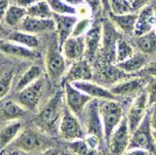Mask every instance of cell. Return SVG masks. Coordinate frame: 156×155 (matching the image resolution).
Returning a JSON list of instances; mask_svg holds the SVG:
<instances>
[{
  "instance_id": "obj_1",
  "label": "cell",
  "mask_w": 156,
  "mask_h": 155,
  "mask_svg": "<svg viewBox=\"0 0 156 155\" xmlns=\"http://www.w3.org/2000/svg\"><path fill=\"white\" fill-rule=\"evenodd\" d=\"M65 109L64 91H58L47 102L35 117V125L46 134L58 133V126Z\"/></svg>"
},
{
  "instance_id": "obj_2",
  "label": "cell",
  "mask_w": 156,
  "mask_h": 155,
  "mask_svg": "<svg viewBox=\"0 0 156 155\" xmlns=\"http://www.w3.org/2000/svg\"><path fill=\"white\" fill-rule=\"evenodd\" d=\"M99 111L104 127L105 141L108 142L112 133L125 118L124 107L118 99L99 100Z\"/></svg>"
},
{
  "instance_id": "obj_3",
  "label": "cell",
  "mask_w": 156,
  "mask_h": 155,
  "mask_svg": "<svg viewBox=\"0 0 156 155\" xmlns=\"http://www.w3.org/2000/svg\"><path fill=\"white\" fill-rule=\"evenodd\" d=\"M103 23V40L100 48V57L103 59V64L115 63V49L118 40L122 36L117 27L110 19L105 20Z\"/></svg>"
},
{
  "instance_id": "obj_4",
  "label": "cell",
  "mask_w": 156,
  "mask_h": 155,
  "mask_svg": "<svg viewBox=\"0 0 156 155\" xmlns=\"http://www.w3.org/2000/svg\"><path fill=\"white\" fill-rule=\"evenodd\" d=\"M82 124L84 126L86 135H93L98 138L100 141L105 140L104 138V127L99 111V100L92 99L86 105L83 114L80 117Z\"/></svg>"
},
{
  "instance_id": "obj_5",
  "label": "cell",
  "mask_w": 156,
  "mask_h": 155,
  "mask_svg": "<svg viewBox=\"0 0 156 155\" xmlns=\"http://www.w3.org/2000/svg\"><path fill=\"white\" fill-rule=\"evenodd\" d=\"M58 134L61 135V138H63L68 142L79 140L86 136V132L82 124V120L79 119V117L72 113L66 106H65L61 123H59Z\"/></svg>"
},
{
  "instance_id": "obj_6",
  "label": "cell",
  "mask_w": 156,
  "mask_h": 155,
  "mask_svg": "<svg viewBox=\"0 0 156 155\" xmlns=\"http://www.w3.org/2000/svg\"><path fill=\"white\" fill-rule=\"evenodd\" d=\"M132 148L146 149L156 155V142L153 135V127L150 124L149 112L143 119L142 123L139 125V127L134 132H132L128 149Z\"/></svg>"
},
{
  "instance_id": "obj_7",
  "label": "cell",
  "mask_w": 156,
  "mask_h": 155,
  "mask_svg": "<svg viewBox=\"0 0 156 155\" xmlns=\"http://www.w3.org/2000/svg\"><path fill=\"white\" fill-rule=\"evenodd\" d=\"M147 83H148V77L135 75V76H132L127 79L119 82L117 84L112 85L108 89L117 99L118 98H133L134 99L146 90Z\"/></svg>"
},
{
  "instance_id": "obj_8",
  "label": "cell",
  "mask_w": 156,
  "mask_h": 155,
  "mask_svg": "<svg viewBox=\"0 0 156 155\" xmlns=\"http://www.w3.org/2000/svg\"><path fill=\"white\" fill-rule=\"evenodd\" d=\"M15 148L20 149L26 153L37 152V150H46L47 139L43 132L36 131V129H25L21 131L19 136L13 142Z\"/></svg>"
},
{
  "instance_id": "obj_9",
  "label": "cell",
  "mask_w": 156,
  "mask_h": 155,
  "mask_svg": "<svg viewBox=\"0 0 156 155\" xmlns=\"http://www.w3.org/2000/svg\"><path fill=\"white\" fill-rule=\"evenodd\" d=\"M150 109L149 100L147 91L144 90L142 93H140L137 97L133 99L132 104L129 105V109L126 113V119L129 126L130 132H134L139 127V125L142 123L143 119L148 114Z\"/></svg>"
},
{
  "instance_id": "obj_10",
  "label": "cell",
  "mask_w": 156,
  "mask_h": 155,
  "mask_svg": "<svg viewBox=\"0 0 156 155\" xmlns=\"http://www.w3.org/2000/svg\"><path fill=\"white\" fill-rule=\"evenodd\" d=\"M43 90H44V81L41 78L35 83L28 85L23 90L16 92L15 102H18L27 111H36L39 109Z\"/></svg>"
},
{
  "instance_id": "obj_11",
  "label": "cell",
  "mask_w": 156,
  "mask_h": 155,
  "mask_svg": "<svg viewBox=\"0 0 156 155\" xmlns=\"http://www.w3.org/2000/svg\"><path fill=\"white\" fill-rule=\"evenodd\" d=\"M63 91H64L65 106L80 119L86 105L91 102L92 98L68 82L63 83Z\"/></svg>"
},
{
  "instance_id": "obj_12",
  "label": "cell",
  "mask_w": 156,
  "mask_h": 155,
  "mask_svg": "<svg viewBox=\"0 0 156 155\" xmlns=\"http://www.w3.org/2000/svg\"><path fill=\"white\" fill-rule=\"evenodd\" d=\"M44 68L48 77L51 81H57L66 74V59L62 54L61 48H49L44 59Z\"/></svg>"
},
{
  "instance_id": "obj_13",
  "label": "cell",
  "mask_w": 156,
  "mask_h": 155,
  "mask_svg": "<svg viewBox=\"0 0 156 155\" xmlns=\"http://www.w3.org/2000/svg\"><path fill=\"white\" fill-rule=\"evenodd\" d=\"M130 135L132 132L129 129L127 119L125 117L122 121L119 124L114 132L112 133L110 140H108V148L111 155H122L129 147Z\"/></svg>"
},
{
  "instance_id": "obj_14",
  "label": "cell",
  "mask_w": 156,
  "mask_h": 155,
  "mask_svg": "<svg viewBox=\"0 0 156 155\" xmlns=\"http://www.w3.org/2000/svg\"><path fill=\"white\" fill-rule=\"evenodd\" d=\"M85 39V57L89 61H92L97 57L101 48L103 40V23L94 22L91 28L84 35Z\"/></svg>"
},
{
  "instance_id": "obj_15",
  "label": "cell",
  "mask_w": 156,
  "mask_h": 155,
  "mask_svg": "<svg viewBox=\"0 0 156 155\" xmlns=\"http://www.w3.org/2000/svg\"><path fill=\"white\" fill-rule=\"evenodd\" d=\"M156 26V11L153 5H147L137 11V19L135 23L134 36H141L147 33L153 32Z\"/></svg>"
},
{
  "instance_id": "obj_16",
  "label": "cell",
  "mask_w": 156,
  "mask_h": 155,
  "mask_svg": "<svg viewBox=\"0 0 156 155\" xmlns=\"http://www.w3.org/2000/svg\"><path fill=\"white\" fill-rule=\"evenodd\" d=\"M92 78H93V69L90 64V61L86 58H83V59H79V61H76L72 63L69 70L65 74L63 83L92 81Z\"/></svg>"
},
{
  "instance_id": "obj_17",
  "label": "cell",
  "mask_w": 156,
  "mask_h": 155,
  "mask_svg": "<svg viewBox=\"0 0 156 155\" xmlns=\"http://www.w3.org/2000/svg\"><path fill=\"white\" fill-rule=\"evenodd\" d=\"M0 52H2L6 56L27 59V61H34L40 57L39 52L35 49H30L18 43H14L6 39L0 40Z\"/></svg>"
},
{
  "instance_id": "obj_18",
  "label": "cell",
  "mask_w": 156,
  "mask_h": 155,
  "mask_svg": "<svg viewBox=\"0 0 156 155\" xmlns=\"http://www.w3.org/2000/svg\"><path fill=\"white\" fill-rule=\"evenodd\" d=\"M62 54L66 61L76 62L85 57V39L84 36H70L61 45Z\"/></svg>"
},
{
  "instance_id": "obj_19",
  "label": "cell",
  "mask_w": 156,
  "mask_h": 155,
  "mask_svg": "<svg viewBox=\"0 0 156 155\" xmlns=\"http://www.w3.org/2000/svg\"><path fill=\"white\" fill-rule=\"evenodd\" d=\"M52 19L55 21V31L57 32L59 48L66 40L72 35L75 25L78 21L77 15H62V14H54Z\"/></svg>"
},
{
  "instance_id": "obj_20",
  "label": "cell",
  "mask_w": 156,
  "mask_h": 155,
  "mask_svg": "<svg viewBox=\"0 0 156 155\" xmlns=\"http://www.w3.org/2000/svg\"><path fill=\"white\" fill-rule=\"evenodd\" d=\"M18 29L30 33L34 35H39L41 33L54 32L55 31V21L54 19H41V18L27 15Z\"/></svg>"
},
{
  "instance_id": "obj_21",
  "label": "cell",
  "mask_w": 156,
  "mask_h": 155,
  "mask_svg": "<svg viewBox=\"0 0 156 155\" xmlns=\"http://www.w3.org/2000/svg\"><path fill=\"white\" fill-rule=\"evenodd\" d=\"M101 141L93 135H86L83 139L69 142V149L75 155H100L99 145Z\"/></svg>"
},
{
  "instance_id": "obj_22",
  "label": "cell",
  "mask_w": 156,
  "mask_h": 155,
  "mask_svg": "<svg viewBox=\"0 0 156 155\" xmlns=\"http://www.w3.org/2000/svg\"><path fill=\"white\" fill-rule=\"evenodd\" d=\"M71 84H73V86H76L78 90L83 91L87 96H90L92 99H98V100L117 99L108 88L99 84V83H96V82H92V81L75 82V83H71Z\"/></svg>"
},
{
  "instance_id": "obj_23",
  "label": "cell",
  "mask_w": 156,
  "mask_h": 155,
  "mask_svg": "<svg viewBox=\"0 0 156 155\" xmlns=\"http://www.w3.org/2000/svg\"><path fill=\"white\" fill-rule=\"evenodd\" d=\"M108 19L114 23V26L119 29L126 38H132L134 36V31H135V23L137 19V12L133 13L122 14V15H115V14H108Z\"/></svg>"
},
{
  "instance_id": "obj_24",
  "label": "cell",
  "mask_w": 156,
  "mask_h": 155,
  "mask_svg": "<svg viewBox=\"0 0 156 155\" xmlns=\"http://www.w3.org/2000/svg\"><path fill=\"white\" fill-rule=\"evenodd\" d=\"M135 76V75H129L125 72L122 69H120L115 63H110V64H103L100 68V78L104 81L108 86L117 84L119 82L127 79V78Z\"/></svg>"
},
{
  "instance_id": "obj_25",
  "label": "cell",
  "mask_w": 156,
  "mask_h": 155,
  "mask_svg": "<svg viewBox=\"0 0 156 155\" xmlns=\"http://www.w3.org/2000/svg\"><path fill=\"white\" fill-rule=\"evenodd\" d=\"M148 57H149L148 55H146L141 52H137L128 59L117 63V65L129 75H137V72H142L143 69L150 62Z\"/></svg>"
},
{
  "instance_id": "obj_26",
  "label": "cell",
  "mask_w": 156,
  "mask_h": 155,
  "mask_svg": "<svg viewBox=\"0 0 156 155\" xmlns=\"http://www.w3.org/2000/svg\"><path fill=\"white\" fill-rule=\"evenodd\" d=\"M22 128L20 120H8L0 128V150H4L8 145L13 143L19 136Z\"/></svg>"
},
{
  "instance_id": "obj_27",
  "label": "cell",
  "mask_w": 156,
  "mask_h": 155,
  "mask_svg": "<svg viewBox=\"0 0 156 155\" xmlns=\"http://www.w3.org/2000/svg\"><path fill=\"white\" fill-rule=\"evenodd\" d=\"M27 15V8L20 6L18 4H11L9 7L7 8L6 13L4 15L2 22L8 27L13 28H19L21 22Z\"/></svg>"
},
{
  "instance_id": "obj_28",
  "label": "cell",
  "mask_w": 156,
  "mask_h": 155,
  "mask_svg": "<svg viewBox=\"0 0 156 155\" xmlns=\"http://www.w3.org/2000/svg\"><path fill=\"white\" fill-rule=\"evenodd\" d=\"M6 40L23 45V47H27V48H30V49H37L40 45V40L37 38V35L23 32L20 29H16V31L9 33Z\"/></svg>"
},
{
  "instance_id": "obj_29",
  "label": "cell",
  "mask_w": 156,
  "mask_h": 155,
  "mask_svg": "<svg viewBox=\"0 0 156 155\" xmlns=\"http://www.w3.org/2000/svg\"><path fill=\"white\" fill-rule=\"evenodd\" d=\"M43 76V69L37 64H34L32 67H29L23 75L20 77V79L18 81V83L15 85V91L19 92V91L23 90L25 88H27L28 85L35 83L36 81L41 79Z\"/></svg>"
},
{
  "instance_id": "obj_30",
  "label": "cell",
  "mask_w": 156,
  "mask_h": 155,
  "mask_svg": "<svg viewBox=\"0 0 156 155\" xmlns=\"http://www.w3.org/2000/svg\"><path fill=\"white\" fill-rule=\"evenodd\" d=\"M134 45L139 52H143L146 55L156 54V33L155 31L147 33L141 36L134 38Z\"/></svg>"
},
{
  "instance_id": "obj_31",
  "label": "cell",
  "mask_w": 156,
  "mask_h": 155,
  "mask_svg": "<svg viewBox=\"0 0 156 155\" xmlns=\"http://www.w3.org/2000/svg\"><path fill=\"white\" fill-rule=\"evenodd\" d=\"M135 45L130 42L126 36H121L117 42V49H115V64L124 62L128 59L135 54Z\"/></svg>"
},
{
  "instance_id": "obj_32",
  "label": "cell",
  "mask_w": 156,
  "mask_h": 155,
  "mask_svg": "<svg viewBox=\"0 0 156 155\" xmlns=\"http://www.w3.org/2000/svg\"><path fill=\"white\" fill-rule=\"evenodd\" d=\"M27 14L35 18H41V19H52V15H54L48 0L40 1L37 4L29 6L27 8Z\"/></svg>"
},
{
  "instance_id": "obj_33",
  "label": "cell",
  "mask_w": 156,
  "mask_h": 155,
  "mask_svg": "<svg viewBox=\"0 0 156 155\" xmlns=\"http://www.w3.org/2000/svg\"><path fill=\"white\" fill-rule=\"evenodd\" d=\"M27 112L26 109H23L18 102L9 100L2 107V116L8 120H19V118L23 116Z\"/></svg>"
},
{
  "instance_id": "obj_34",
  "label": "cell",
  "mask_w": 156,
  "mask_h": 155,
  "mask_svg": "<svg viewBox=\"0 0 156 155\" xmlns=\"http://www.w3.org/2000/svg\"><path fill=\"white\" fill-rule=\"evenodd\" d=\"M54 14L62 15H77V7H73L64 0H48Z\"/></svg>"
},
{
  "instance_id": "obj_35",
  "label": "cell",
  "mask_w": 156,
  "mask_h": 155,
  "mask_svg": "<svg viewBox=\"0 0 156 155\" xmlns=\"http://www.w3.org/2000/svg\"><path fill=\"white\" fill-rule=\"evenodd\" d=\"M135 12L133 2L129 0H110V14L122 15Z\"/></svg>"
},
{
  "instance_id": "obj_36",
  "label": "cell",
  "mask_w": 156,
  "mask_h": 155,
  "mask_svg": "<svg viewBox=\"0 0 156 155\" xmlns=\"http://www.w3.org/2000/svg\"><path fill=\"white\" fill-rule=\"evenodd\" d=\"M14 74L12 71H7L6 74L0 76V99L5 98L8 95L12 88V82H13Z\"/></svg>"
},
{
  "instance_id": "obj_37",
  "label": "cell",
  "mask_w": 156,
  "mask_h": 155,
  "mask_svg": "<svg viewBox=\"0 0 156 155\" xmlns=\"http://www.w3.org/2000/svg\"><path fill=\"white\" fill-rule=\"evenodd\" d=\"M92 20L90 18H78V21L75 25L71 36H84L92 26Z\"/></svg>"
},
{
  "instance_id": "obj_38",
  "label": "cell",
  "mask_w": 156,
  "mask_h": 155,
  "mask_svg": "<svg viewBox=\"0 0 156 155\" xmlns=\"http://www.w3.org/2000/svg\"><path fill=\"white\" fill-rule=\"evenodd\" d=\"M146 91H147V95H148L149 105L150 106L156 105V78H149L148 79Z\"/></svg>"
},
{
  "instance_id": "obj_39",
  "label": "cell",
  "mask_w": 156,
  "mask_h": 155,
  "mask_svg": "<svg viewBox=\"0 0 156 155\" xmlns=\"http://www.w3.org/2000/svg\"><path fill=\"white\" fill-rule=\"evenodd\" d=\"M142 72L146 77L156 78V61L149 62V63L147 64V67L142 70Z\"/></svg>"
},
{
  "instance_id": "obj_40",
  "label": "cell",
  "mask_w": 156,
  "mask_h": 155,
  "mask_svg": "<svg viewBox=\"0 0 156 155\" xmlns=\"http://www.w3.org/2000/svg\"><path fill=\"white\" fill-rule=\"evenodd\" d=\"M85 4L90 7L92 14L99 13L100 11H103V5L100 0H85Z\"/></svg>"
},
{
  "instance_id": "obj_41",
  "label": "cell",
  "mask_w": 156,
  "mask_h": 155,
  "mask_svg": "<svg viewBox=\"0 0 156 155\" xmlns=\"http://www.w3.org/2000/svg\"><path fill=\"white\" fill-rule=\"evenodd\" d=\"M122 155H155V154H153L151 152L146 150V149L132 148V149H127Z\"/></svg>"
},
{
  "instance_id": "obj_42",
  "label": "cell",
  "mask_w": 156,
  "mask_h": 155,
  "mask_svg": "<svg viewBox=\"0 0 156 155\" xmlns=\"http://www.w3.org/2000/svg\"><path fill=\"white\" fill-rule=\"evenodd\" d=\"M155 0H133V7H134V11L137 12L140 11L142 7L147 6V5H150L153 4Z\"/></svg>"
},
{
  "instance_id": "obj_43",
  "label": "cell",
  "mask_w": 156,
  "mask_h": 155,
  "mask_svg": "<svg viewBox=\"0 0 156 155\" xmlns=\"http://www.w3.org/2000/svg\"><path fill=\"white\" fill-rule=\"evenodd\" d=\"M40 1H44V0H14V4H18L20 6L28 8L29 6H32L34 4H37Z\"/></svg>"
},
{
  "instance_id": "obj_44",
  "label": "cell",
  "mask_w": 156,
  "mask_h": 155,
  "mask_svg": "<svg viewBox=\"0 0 156 155\" xmlns=\"http://www.w3.org/2000/svg\"><path fill=\"white\" fill-rule=\"evenodd\" d=\"M11 5V0H0V20L2 21L7 8Z\"/></svg>"
},
{
  "instance_id": "obj_45",
  "label": "cell",
  "mask_w": 156,
  "mask_h": 155,
  "mask_svg": "<svg viewBox=\"0 0 156 155\" xmlns=\"http://www.w3.org/2000/svg\"><path fill=\"white\" fill-rule=\"evenodd\" d=\"M149 117H150V124H151V127H153V129H156V105L150 106Z\"/></svg>"
},
{
  "instance_id": "obj_46",
  "label": "cell",
  "mask_w": 156,
  "mask_h": 155,
  "mask_svg": "<svg viewBox=\"0 0 156 155\" xmlns=\"http://www.w3.org/2000/svg\"><path fill=\"white\" fill-rule=\"evenodd\" d=\"M11 32H8L6 29V27L1 23V20H0V40H5L8 36V34Z\"/></svg>"
},
{
  "instance_id": "obj_47",
  "label": "cell",
  "mask_w": 156,
  "mask_h": 155,
  "mask_svg": "<svg viewBox=\"0 0 156 155\" xmlns=\"http://www.w3.org/2000/svg\"><path fill=\"white\" fill-rule=\"evenodd\" d=\"M64 1L73 7H79L85 4V0H64Z\"/></svg>"
},
{
  "instance_id": "obj_48",
  "label": "cell",
  "mask_w": 156,
  "mask_h": 155,
  "mask_svg": "<svg viewBox=\"0 0 156 155\" xmlns=\"http://www.w3.org/2000/svg\"><path fill=\"white\" fill-rule=\"evenodd\" d=\"M100 1L103 5V11L108 15L110 14V0H100Z\"/></svg>"
},
{
  "instance_id": "obj_49",
  "label": "cell",
  "mask_w": 156,
  "mask_h": 155,
  "mask_svg": "<svg viewBox=\"0 0 156 155\" xmlns=\"http://www.w3.org/2000/svg\"><path fill=\"white\" fill-rule=\"evenodd\" d=\"M41 155H59L58 152L56 150V149H52V148H48L46 150H43Z\"/></svg>"
},
{
  "instance_id": "obj_50",
  "label": "cell",
  "mask_w": 156,
  "mask_h": 155,
  "mask_svg": "<svg viewBox=\"0 0 156 155\" xmlns=\"http://www.w3.org/2000/svg\"><path fill=\"white\" fill-rule=\"evenodd\" d=\"M28 153H26V152H22V150H20V149L15 148L13 149V150H11V152H8L7 154L5 155H27Z\"/></svg>"
},
{
  "instance_id": "obj_51",
  "label": "cell",
  "mask_w": 156,
  "mask_h": 155,
  "mask_svg": "<svg viewBox=\"0 0 156 155\" xmlns=\"http://www.w3.org/2000/svg\"><path fill=\"white\" fill-rule=\"evenodd\" d=\"M153 135H154V139H155L156 142V129H153Z\"/></svg>"
},
{
  "instance_id": "obj_52",
  "label": "cell",
  "mask_w": 156,
  "mask_h": 155,
  "mask_svg": "<svg viewBox=\"0 0 156 155\" xmlns=\"http://www.w3.org/2000/svg\"><path fill=\"white\" fill-rule=\"evenodd\" d=\"M151 5H153V7L155 8V11H156V0L154 1V2H153V4H151Z\"/></svg>"
},
{
  "instance_id": "obj_53",
  "label": "cell",
  "mask_w": 156,
  "mask_h": 155,
  "mask_svg": "<svg viewBox=\"0 0 156 155\" xmlns=\"http://www.w3.org/2000/svg\"><path fill=\"white\" fill-rule=\"evenodd\" d=\"M0 155H5V153H4V150H0Z\"/></svg>"
},
{
  "instance_id": "obj_54",
  "label": "cell",
  "mask_w": 156,
  "mask_h": 155,
  "mask_svg": "<svg viewBox=\"0 0 156 155\" xmlns=\"http://www.w3.org/2000/svg\"><path fill=\"white\" fill-rule=\"evenodd\" d=\"M154 31H155V33H156V26H155V29H154Z\"/></svg>"
},
{
  "instance_id": "obj_55",
  "label": "cell",
  "mask_w": 156,
  "mask_h": 155,
  "mask_svg": "<svg viewBox=\"0 0 156 155\" xmlns=\"http://www.w3.org/2000/svg\"><path fill=\"white\" fill-rule=\"evenodd\" d=\"M129 1H132V2H133V0H129Z\"/></svg>"
}]
</instances>
